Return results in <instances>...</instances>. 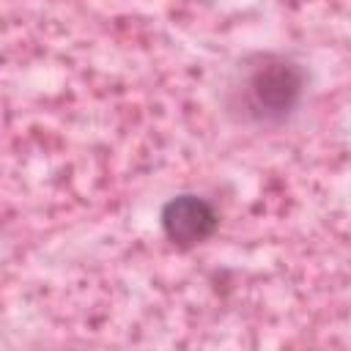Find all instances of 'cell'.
Wrapping results in <instances>:
<instances>
[{
    "label": "cell",
    "instance_id": "obj_1",
    "mask_svg": "<svg viewBox=\"0 0 351 351\" xmlns=\"http://www.w3.org/2000/svg\"><path fill=\"white\" fill-rule=\"evenodd\" d=\"M307 74L282 55H258L247 60L230 85V112L247 123H282L302 101Z\"/></svg>",
    "mask_w": 351,
    "mask_h": 351
},
{
    "label": "cell",
    "instance_id": "obj_2",
    "mask_svg": "<svg viewBox=\"0 0 351 351\" xmlns=\"http://www.w3.org/2000/svg\"><path fill=\"white\" fill-rule=\"evenodd\" d=\"M162 233L167 236V241H173L176 247H195L203 244L214 230H217V211L206 197L197 195H176L165 203L162 214Z\"/></svg>",
    "mask_w": 351,
    "mask_h": 351
}]
</instances>
